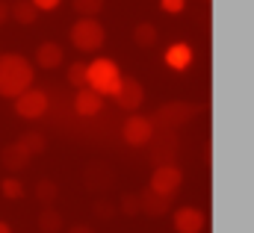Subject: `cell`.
Masks as SVG:
<instances>
[{"label":"cell","mask_w":254,"mask_h":233,"mask_svg":"<svg viewBox=\"0 0 254 233\" xmlns=\"http://www.w3.org/2000/svg\"><path fill=\"white\" fill-rule=\"evenodd\" d=\"M0 233H12V228H9L6 222H0Z\"/></svg>","instance_id":"f1b7e54d"},{"label":"cell","mask_w":254,"mask_h":233,"mask_svg":"<svg viewBox=\"0 0 254 233\" xmlns=\"http://www.w3.org/2000/svg\"><path fill=\"white\" fill-rule=\"evenodd\" d=\"M68 233H95L89 225H74V228H68Z\"/></svg>","instance_id":"83f0119b"},{"label":"cell","mask_w":254,"mask_h":233,"mask_svg":"<svg viewBox=\"0 0 254 233\" xmlns=\"http://www.w3.org/2000/svg\"><path fill=\"white\" fill-rule=\"evenodd\" d=\"M65 80H68V86H74V89H80V86H86V62H71L68 65V71H65Z\"/></svg>","instance_id":"7402d4cb"},{"label":"cell","mask_w":254,"mask_h":233,"mask_svg":"<svg viewBox=\"0 0 254 233\" xmlns=\"http://www.w3.org/2000/svg\"><path fill=\"white\" fill-rule=\"evenodd\" d=\"M63 213L57 210V207H45L42 213H39V231L42 233H60L63 231Z\"/></svg>","instance_id":"d6986e66"},{"label":"cell","mask_w":254,"mask_h":233,"mask_svg":"<svg viewBox=\"0 0 254 233\" xmlns=\"http://www.w3.org/2000/svg\"><path fill=\"white\" fill-rule=\"evenodd\" d=\"M68 39L80 54H98L107 42V30L98 18H77L68 30Z\"/></svg>","instance_id":"3957f363"},{"label":"cell","mask_w":254,"mask_h":233,"mask_svg":"<svg viewBox=\"0 0 254 233\" xmlns=\"http://www.w3.org/2000/svg\"><path fill=\"white\" fill-rule=\"evenodd\" d=\"M160 9L166 15H181L187 9V0H160Z\"/></svg>","instance_id":"cb8c5ba5"},{"label":"cell","mask_w":254,"mask_h":233,"mask_svg":"<svg viewBox=\"0 0 254 233\" xmlns=\"http://www.w3.org/2000/svg\"><path fill=\"white\" fill-rule=\"evenodd\" d=\"M139 213H145V216H151V219L169 216V213H172V198H166V195L154 192L151 186H145V189L139 192Z\"/></svg>","instance_id":"8fae6325"},{"label":"cell","mask_w":254,"mask_h":233,"mask_svg":"<svg viewBox=\"0 0 254 233\" xmlns=\"http://www.w3.org/2000/svg\"><path fill=\"white\" fill-rule=\"evenodd\" d=\"M113 101L125 113H139V107L145 104V89H142V83L136 77H122L119 89L113 92Z\"/></svg>","instance_id":"ba28073f"},{"label":"cell","mask_w":254,"mask_h":233,"mask_svg":"<svg viewBox=\"0 0 254 233\" xmlns=\"http://www.w3.org/2000/svg\"><path fill=\"white\" fill-rule=\"evenodd\" d=\"M119 210L125 213L127 219L139 216V195H122V198H119Z\"/></svg>","instance_id":"603a6c76"},{"label":"cell","mask_w":254,"mask_h":233,"mask_svg":"<svg viewBox=\"0 0 254 233\" xmlns=\"http://www.w3.org/2000/svg\"><path fill=\"white\" fill-rule=\"evenodd\" d=\"M133 42H136L139 48L151 51V48L160 42V30H157L151 21H142V24H136V27H133Z\"/></svg>","instance_id":"e0dca14e"},{"label":"cell","mask_w":254,"mask_h":233,"mask_svg":"<svg viewBox=\"0 0 254 233\" xmlns=\"http://www.w3.org/2000/svg\"><path fill=\"white\" fill-rule=\"evenodd\" d=\"M18 148L33 160V157H42V154L48 151V139H45V133H39V130H27V133L18 139Z\"/></svg>","instance_id":"2e32d148"},{"label":"cell","mask_w":254,"mask_h":233,"mask_svg":"<svg viewBox=\"0 0 254 233\" xmlns=\"http://www.w3.org/2000/svg\"><path fill=\"white\" fill-rule=\"evenodd\" d=\"M39 9L30 3V0H15L12 6H9V18L15 21V24H21V27H33L36 21H39Z\"/></svg>","instance_id":"9a60e30c"},{"label":"cell","mask_w":254,"mask_h":233,"mask_svg":"<svg viewBox=\"0 0 254 233\" xmlns=\"http://www.w3.org/2000/svg\"><path fill=\"white\" fill-rule=\"evenodd\" d=\"M71 107H74V113L80 118H95L104 110V95H98L89 86H80L77 95H74V101H71Z\"/></svg>","instance_id":"30bf717a"},{"label":"cell","mask_w":254,"mask_h":233,"mask_svg":"<svg viewBox=\"0 0 254 233\" xmlns=\"http://www.w3.org/2000/svg\"><path fill=\"white\" fill-rule=\"evenodd\" d=\"M175 233H204L207 228V213L201 207H181L172 216Z\"/></svg>","instance_id":"9c48e42d"},{"label":"cell","mask_w":254,"mask_h":233,"mask_svg":"<svg viewBox=\"0 0 254 233\" xmlns=\"http://www.w3.org/2000/svg\"><path fill=\"white\" fill-rule=\"evenodd\" d=\"M33 62H36V68H42V71H57L65 62L63 45H60V42H42V45L36 48V54H33Z\"/></svg>","instance_id":"7c38bea8"},{"label":"cell","mask_w":254,"mask_h":233,"mask_svg":"<svg viewBox=\"0 0 254 233\" xmlns=\"http://www.w3.org/2000/svg\"><path fill=\"white\" fill-rule=\"evenodd\" d=\"M33 195H36V201H42L45 207H54L57 204V198H60V186H57V180H39L36 186H33Z\"/></svg>","instance_id":"ac0fdd59"},{"label":"cell","mask_w":254,"mask_h":233,"mask_svg":"<svg viewBox=\"0 0 254 233\" xmlns=\"http://www.w3.org/2000/svg\"><path fill=\"white\" fill-rule=\"evenodd\" d=\"M71 6L80 18H98L104 12V0H71Z\"/></svg>","instance_id":"44dd1931"},{"label":"cell","mask_w":254,"mask_h":233,"mask_svg":"<svg viewBox=\"0 0 254 233\" xmlns=\"http://www.w3.org/2000/svg\"><path fill=\"white\" fill-rule=\"evenodd\" d=\"M163 62H166L172 71H187L192 62H195V51H192V45H187V42H175V45L166 48Z\"/></svg>","instance_id":"4fadbf2b"},{"label":"cell","mask_w":254,"mask_h":233,"mask_svg":"<svg viewBox=\"0 0 254 233\" xmlns=\"http://www.w3.org/2000/svg\"><path fill=\"white\" fill-rule=\"evenodd\" d=\"M15 104V116L24 118V121H36V118H42L48 113V107H51V98H48V92L45 89H36V86H30V89H24L18 98H12Z\"/></svg>","instance_id":"277c9868"},{"label":"cell","mask_w":254,"mask_h":233,"mask_svg":"<svg viewBox=\"0 0 254 233\" xmlns=\"http://www.w3.org/2000/svg\"><path fill=\"white\" fill-rule=\"evenodd\" d=\"M148 186H151L154 192L166 195V198H175V195L181 192V186H184V169H181L175 160H172V163H160V166L154 169Z\"/></svg>","instance_id":"52a82bcc"},{"label":"cell","mask_w":254,"mask_h":233,"mask_svg":"<svg viewBox=\"0 0 254 233\" xmlns=\"http://www.w3.org/2000/svg\"><path fill=\"white\" fill-rule=\"evenodd\" d=\"M0 166H3L9 175H18V172H24V169L30 166V157L18 148V142H12V145H6V148L0 151Z\"/></svg>","instance_id":"5bb4252c"},{"label":"cell","mask_w":254,"mask_h":233,"mask_svg":"<svg viewBox=\"0 0 254 233\" xmlns=\"http://www.w3.org/2000/svg\"><path fill=\"white\" fill-rule=\"evenodd\" d=\"M39 12H57L60 6H63V0H30Z\"/></svg>","instance_id":"d4e9b609"},{"label":"cell","mask_w":254,"mask_h":233,"mask_svg":"<svg viewBox=\"0 0 254 233\" xmlns=\"http://www.w3.org/2000/svg\"><path fill=\"white\" fill-rule=\"evenodd\" d=\"M6 21H9V3H6V0H0V27H3Z\"/></svg>","instance_id":"4316f807"},{"label":"cell","mask_w":254,"mask_h":233,"mask_svg":"<svg viewBox=\"0 0 254 233\" xmlns=\"http://www.w3.org/2000/svg\"><path fill=\"white\" fill-rule=\"evenodd\" d=\"M36 80L33 62L21 54H0V98L12 101Z\"/></svg>","instance_id":"6da1fadb"},{"label":"cell","mask_w":254,"mask_h":233,"mask_svg":"<svg viewBox=\"0 0 254 233\" xmlns=\"http://www.w3.org/2000/svg\"><path fill=\"white\" fill-rule=\"evenodd\" d=\"M195 113H198V107L190 104V101H169V104H163L157 110L154 124L157 127H166V130H178V127L190 124L192 118H195Z\"/></svg>","instance_id":"8992f818"},{"label":"cell","mask_w":254,"mask_h":233,"mask_svg":"<svg viewBox=\"0 0 254 233\" xmlns=\"http://www.w3.org/2000/svg\"><path fill=\"white\" fill-rule=\"evenodd\" d=\"M122 77H125V74L119 71V65L107 57H98L86 65V86L95 89V92L104 95V98H113V92L119 89Z\"/></svg>","instance_id":"7a4b0ae2"},{"label":"cell","mask_w":254,"mask_h":233,"mask_svg":"<svg viewBox=\"0 0 254 233\" xmlns=\"http://www.w3.org/2000/svg\"><path fill=\"white\" fill-rule=\"evenodd\" d=\"M154 136H157L154 118L142 116V113H130L127 121L122 124V139H125L130 148H145L148 142H154Z\"/></svg>","instance_id":"5b68a950"},{"label":"cell","mask_w":254,"mask_h":233,"mask_svg":"<svg viewBox=\"0 0 254 233\" xmlns=\"http://www.w3.org/2000/svg\"><path fill=\"white\" fill-rule=\"evenodd\" d=\"M113 213H116V210H113L107 201H98V204H95V216H98V219H113Z\"/></svg>","instance_id":"484cf974"},{"label":"cell","mask_w":254,"mask_h":233,"mask_svg":"<svg viewBox=\"0 0 254 233\" xmlns=\"http://www.w3.org/2000/svg\"><path fill=\"white\" fill-rule=\"evenodd\" d=\"M24 192H27V186H24L15 175H6L3 180H0V195H3L6 201H21Z\"/></svg>","instance_id":"ffe728a7"}]
</instances>
